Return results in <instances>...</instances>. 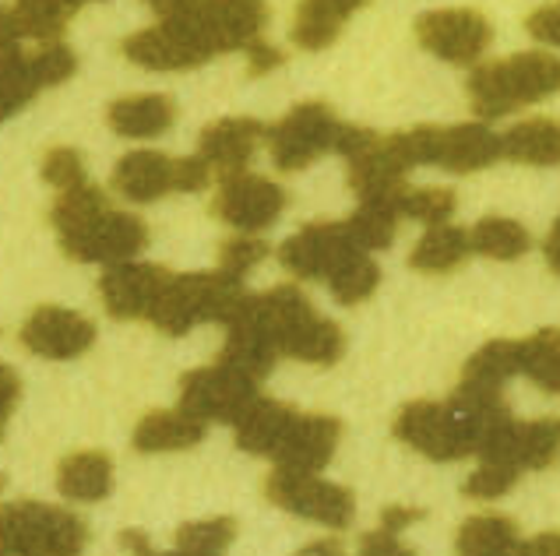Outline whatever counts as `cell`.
Here are the masks:
<instances>
[{"label": "cell", "instance_id": "23", "mask_svg": "<svg viewBox=\"0 0 560 556\" xmlns=\"http://www.w3.org/2000/svg\"><path fill=\"white\" fill-rule=\"evenodd\" d=\"M205 437V423L190 419L180 409H155L141 416L135 426V451L163 454V451H187Z\"/></svg>", "mask_w": 560, "mask_h": 556}, {"label": "cell", "instance_id": "32", "mask_svg": "<svg viewBox=\"0 0 560 556\" xmlns=\"http://www.w3.org/2000/svg\"><path fill=\"white\" fill-rule=\"evenodd\" d=\"M469 244L476 253H483V258H490V261H515V258H522V253H529L533 236L515 218L490 215V218H479L472 226Z\"/></svg>", "mask_w": 560, "mask_h": 556}, {"label": "cell", "instance_id": "38", "mask_svg": "<svg viewBox=\"0 0 560 556\" xmlns=\"http://www.w3.org/2000/svg\"><path fill=\"white\" fill-rule=\"evenodd\" d=\"M43 180L57 187V194L71 187H82L85 184V158L78 149H68V145H57L43 155Z\"/></svg>", "mask_w": 560, "mask_h": 556}, {"label": "cell", "instance_id": "5", "mask_svg": "<svg viewBox=\"0 0 560 556\" xmlns=\"http://www.w3.org/2000/svg\"><path fill=\"white\" fill-rule=\"evenodd\" d=\"M159 22L180 25L187 36H195L208 54H230V50H250L258 43L261 28L268 22V8L254 0H170V4H152Z\"/></svg>", "mask_w": 560, "mask_h": 556}, {"label": "cell", "instance_id": "51", "mask_svg": "<svg viewBox=\"0 0 560 556\" xmlns=\"http://www.w3.org/2000/svg\"><path fill=\"white\" fill-rule=\"evenodd\" d=\"M542 253H547V264L560 275V218L553 222V229L547 236V244H542Z\"/></svg>", "mask_w": 560, "mask_h": 556}, {"label": "cell", "instance_id": "45", "mask_svg": "<svg viewBox=\"0 0 560 556\" xmlns=\"http://www.w3.org/2000/svg\"><path fill=\"white\" fill-rule=\"evenodd\" d=\"M208 169L205 158L198 155H187V158H177V190L180 194H190V190H201L208 184Z\"/></svg>", "mask_w": 560, "mask_h": 556}, {"label": "cell", "instance_id": "2", "mask_svg": "<svg viewBox=\"0 0 560 556\" xmlns=\"http://www.w3.org/2000/svg\"><path fill=\"white\" fill-rule=\"evenodd\" d=\"M233 321L258 328L276 345L279 356L317 363V367H328V363L339 359L346 345L342 328L317 314L296 285H276V289H268L261 296L247 293V299L233 314Z\"/></svg>", "mask_w": 560, "mask_h": 556}, {"label": "cell", "instance_id": "4", "mask_svg": "<svg viewBox=\"0 0 560 556\" xmlns=\"http://www.w3.org/2000/svg\"><path fill=\"white\" fill-rule=\"evenodd\" d=\"M89 543L85 521L43 500L0 507V556H78Z\"/></svg>", "mask_w": 560, "mask_h": 556}, {"label": "cell", "instance_id": "14", "mask_svg": "<svg viewBox=\"0 0 560 556\" xmlns=\"http://www.w3.org/2000/svg\"><path fill=\"white\" fill-rule=\"evenodd\" d=\"M416 39L447 63H476L490 46L493 28L479 11H430L416 22Z\"/></svg>", "mask_w": 560, "mask_h": 556}, {"label": "cell", "instance_id": "34", "mask_svg": "<svg viewBox=\"0 0 560 556\" xmlns=\"http://www.w3.org/2000/svg\"><path fill=\"white\" fill-rule=\"evenodd\" d=\"M522 374L536 380L542 391L560 394V331L542 328L536 335L522 339Z\"/></svg>", "mask_w": 560, "mask_h": 556}, {"label": "cell", "instance_id": "20", "mask_svg": "<svg viewBox=\"0 0 560 556\" xmlns=\"http://www.w3.org/2000/svg\"><path fill=\"white\" fill-rule=\"evenodd\" d=\"M114 190L135 204L159 201L177 190V158L163 152H127L114 169Z\"/></svg>", "mask_w": 560, "mask_h": 556}, {"label": "cell", "instance_id": "3", "mask_svg": "<svg viewBox=\"0 0 560 556\" xmlns=\"http://www.w3.org/2000/svg\"><path fill=\"white\" fill-rule=\"evenodd\" d=\"M553 92H560V57L547 50L479 63L469 74V103L479 120H501Z\"/></svg>", "mask_w": 560, "mask_h": 556}, {"label": "cell", "instance_id": "24", "mask_svg": "<svg viewBox=\"0 0 560 556\" xmlns=\"http://www.w3.org/2000/svg\"><path fill=\"white\" fill-rule=\"evenodd\" d=\"M57 489L60 497L82 504L106 500L114 489V462L103 451H74L57 469Z\"/></svg>", "mask_w": 560, "mask_h": 556}, {"label": "cell", "instance_id": "12", "mask_svg": "<svg viewBox=\"0 0 560 556\" xmlns=\"http://www.w3.org/2000/svg\"><path fill=\"white\" fill-rule=\"evenodd\" d=\"M285 209V190L261 177V173H236V177H226L215 194L212 212L226 222V226L240 229V233H258L268 229Z\"/></svg>", "mask_w": 560, "mask_h": 556}, {"label": "cell", "instance_id": "9", "mask_svg": "<svg viewBox=\"0 0 560 556\" xmlns=\"http://www.w3.org/2000/svg\"><path fill=\"white\" fill-rule=\"evenodd\" d=\"M268 500L290 511L296 518L317 521L328 529H346L357 514V500L346 486L328 483L322 475H303V472H285L276 469L265 483Z\"/></svg>", "mask_w": 560, "mask_h": 556}, {"label": "cell", "instance_id": "25", "mask_svg": "<svg viewBox=\"0 0 560 556\" xmlns=\"http://www.w3.org/2000/svg\"><path fill=\"white\" fill-rule=\"evenodd\" d=\"M114 134L120 138H159L163 131H170V123L177 120V109H173L170 95H127V99H117L106 114Z\"/></svg>", "mask_w": 560, "mask_h": 556}, {"label": "cell", "instance_id": "48", "mask_svg": "<svg viewBox=\"0 0 560 556\" xmlns=\"http://www.w3.org/2000/svg\"><path fill=\"white\" fill-rule=\"evenodd\" d=\"M412 521H423V511H420V507H402V504H395V507H384V514H381V529L398 535L406 525H412Z\"/></svg>", "mask_w": 560, "mask_h": 556}, {"label": "cell", "instance_id": "35", "mask_svg": "<svg viewBox=\"0 0 560 556\" xmlns=\"http://www.w3.org/2000/svg\"><path fill=\"white\" fill-rule=\"evenodd\" d=\"M377 282H381V268L371 261V253H366V250H357L353 258H346L328 275V289H331L335 299H339V304L357 307L377 289Z\"/></svg>", "mask_w": 560, "mask_h": 556}, {"label": "cell", "instance_id": "39", "mask_svg": "<svg viewBox=\"0 0 560 556\" xmlns=\"http://www.w3.org/2000/svg\"><path fill=\"white\" fill-rule=\"evenodd\" d=\"M265 253H268V247L261 240H254V236H236V240H226L219 250V272L244 282L250 268L265 261Z\"/></svg>", "mask_w": 560, "mask_h": 556}, {"label": "cell", "instance_id": "43", "mask_svg": "<svg viewBox=\"0 0 560 556\" xmlns=\"http://www.w3.org/2000/svg\"><path fill=\"white\" fill-rule=\"evenodd\" d=\"M360 556H416V549L406 546L395 532H384V529L377 525L374 532H366V535H363Z\"/></svg>", "mask_w": 560, "mask_h": 556}, {"label": "cell", "instance_id": "13", "mask_svg": "<svg viewBox=\"0 0 560 556\" xmlns=\"http://www.w3.org/2000/svg\"><path fill=\"white\" fill-rule=\"evenodd\" d=\"M173 272H166L163 264H138V261H124V264H109L103 279H100V296L109 317L117 321H138V317H152V310L163 299L166 285Z\"/></svg>", "mask_w": 560, "mask_h": 556}, {"label": "cell", "instance_id": "6", "mask_svg": "<svg viewBox=\"0 0 560 556\" xmlns=\"http://www.w3.org/2000/svg\"><path fill=\"white\" fill-rule=\"evenodd\" d=\"M244 299H247L244 282L222 272L173 275L149 321L159 331H166V335H187L190 328L205 321L230 324Z\"/></svg>", "mask_w": 560, "mask_h": 556}, {"label": "cell", "instance_id": "15", "mask_svg": "<svg viewBox=\"0 0 560 556\" xmlns=\"http://www.w3.org/2000/svg\"><path fill=\"white\" fill-rule=\"evenodd\" d=\"M357 250L346 222H311L279 247V258L300 279H328Z\"/></svg>", "mask_w": 560, "mask_h": 556}, {"label": "cell", "instance_id": "19", "mask_svg": "<svg viewBox=\"0 0 560 556\" xmlns=\"http://www.w3.org/2000/svg\"><path fill=\"white\" fill-rule=\"evenodd\" d=\"M265 134V123L254 117H222L208 123L198 138V158H205L208 169H219L222 180L247 173V163L258 141Z\"/></svg>", "mask_w": 560, "mask_h": 556}, {"label": "cell", "instance_id": "18", "mask_svg": "<svg viewBox=\"0 0 560 556\" xmlns=\"http://www.w3.org/2000/svg\"><path fill=\"white\" fill-rule=\"evenodd\" d=\"M339 437L342 426L335 416H300L296 412L290 434L282 437L276 451V469L317 475L331 462L335 448H339Z\"/></svg>", "mask_w": 560, "mask_h": 556}, {"label": "cell", "instance_id": "37", "mask_svg": "<svg viewBox=\"0 0 560 556\" xmlns=\"http://www.w3.org/2000/svg\"><path fill=\"white\" fill-rule=\"evenodd\" d=\"M236 539L233 518H208V521H187L177 529V549H198V553H226Z\"/></svg>", "mask_w": 560, "mask_h": 556}, {"label": "cell", "instance_id": "42", "mask_svg": "<svg viewBox=\"0 0 560 556\" xmlns=\"http://www.w3.org/2000/svg\"><path fill=\"white\" fill-rule=\"evenodd\" d=\"M529 36L542 46H560V4H542L525 19Z\"/></svg>", "mask_w": 560, "mask_h": 556}, {"label": "cell", "instance_id": "11", "mask_svg": "<svg viewBox=\"0 0 560 556\" xmlns=\"http://www.w3.org/2000/svg\"><path fill=\"white\" fill-rule=\"evenodd\" d=\"M254 399H258V385L222 367V363L198 367L180 377V412H187L198 423L212 419L233 426Z\"/></svg>", "mask_w": 560, "mask_h": 556}, {"label": "cell", "instance_id": "10", "mask_svg": "<svg viewBox=\"0 0 560 556\" xmlns=\"http://www.w3.org/2000/svg\"><path fill=\"white\" fill-rule=\"evenodd\" d=\"M479 462L490 465H511V469H550L560 458V419L542 416L533 423H518L515 416L498 423L479 440Z\"/></svg>", "mask_w": 560, "mask_h": 556}, {"label": "cell", "instance_id": "46", "mask_svg": "<svg viewBox=\"0 0 560 556\" xmlns=\"http://www.w3.org/2000/svg\"><path fill=\"white\" fill-rule=\"evenodd\" d=\"M19 394H22L19 374H14L8 363H0V437H4V426H8L11 409L19 405Z\"/></svg>", "mask_w": 560, "mask_h": 556}, {"label": "cell", "instance_id": "44", "mask_svg": "<svg viewBox=\"0 0 560 556\" xmlns=\"http://www.w3.org/2000/svg\"><path fill=\"white\" fill-rule=\"evenodd\" d=\"M374 131H366V127H360V123H339V134H335V149L331 152H339V155H346V158H357V155H363L366 149L374 145Z\"/></svg>", "mask_w": 560, "mask_h": 556}, {"label": "cell", "instance_id": "41", "mask_svg": "<svg viewBox=\"0 0 560 556\" xmlns=\"http://www.w3.org/2000/svg\"><path fill=\"white\" fill-rule=\"evenodd\" d=\"M36 57V71L43 78V85L50 88V85H60V82H68V78L78 71V57L68 50L63 43H46L43 50L32 54Z\"/></svg>", "mask_w": 560, "mask_h": 556}, {"label": "cell", "instance_id": "26", "mask_svg": "<svg viewBox=\"0 0 560 556\" xmlns=\"http://www.w3.org/2000/svg\"><path fill=\"white\" fill-rule=\"evenodd\" d=\"M515 374H522V345L515 339H493L466 363L458 388L462 391L501 394V385Z\"/></svg>", "mask_w": 560, "mask_h": 556}, {"label": "cell", "instance_id": "21", "mask_svg": "<svg viewBox=\"0 0 560 556\" xmlns=\"http://www.w3.org/2000/svg\"><path fill=\"white\" fill-rule=\"evenodd\" d=\"M501 158V134H493L483 123H455L441 127L438 163L447 173H476Z\"/></svg>", "mask_w": 560, "mask_h": 556}, {"label": "cell", "instance_id": "28", "mask_svg": "<svg viewBox=\"0 0 560 556\" xmlns=\"http://www.w3.org/2000/svg\"><path fill=\"white\" fill-rule=\"evenodd\" d=\"M353 11H360V4H353V0H342V4H335V0H307V4L296 8L293 43L303 46V50H325V46L339 39V32Z\"/></svg>", "mask_w": 560, "mask_h": 556}, {"label": "cell", "instance_id": "52", "mask_svg": "<svg viewBox=\"0 0 560 556\" xmlns=\"http://www.w3.org/2000/svg\"><path fill=\"white\" fill-rule=\"evenodd\" d=\"M296 556H342V546L335 543V539H317V543L303 546Z\"/></svg>", "mask_w": 560, "mask_h": 556}, {"label": "cell", "instance_id": "17", "mask_svg": "<svg viewBox=\"0 0 560 556\" xmlns=\"http://www.w3.org/2000/svg\"><path fill=\"white\" fill-rule=\"evenodd\" d=\"M124 57L149 71H187V68H198L205 60H212V54H208L195 36H187V32L173 22H159L152 28H141L135 36H127Z\"/></svg>", "mask_w": 560, "mask_h": 556}, {"label": "cell", "instance_id": "47", "mask_svg": "<svg viewBox=\"0 0 560 556\" xmlns=\"http://www.w3.org/2000/svg\"><path fill=\"white\" fill-rule=\"evenodd\" d=\"M120 543L131 549L135 556H219V553H198V549H173V553H155L152 549V543L145 535H141L138 529H127L124 535H120Z\"/></svg>", "mask_w": 560, "mask_h": 556}, {"label": "cell", "instance_id": "50", "mask_svg": "<svg viewBox=\"0 0 560 556\" xmlns=\"http://www.w3.org/2000/svg\"><path fill=\"white\" fill-rule=\"evenodd\" d=\"M525 556H560V532H539L525 543Z\"/></svg>", "mask_w": 560, "mask_h": 556}, {"label": "cell", "instance_id": "27", "mask_svg": "<svg viewBox=\"0 0 560 556\" xmlns=\"http://www.w3.org/2000/svg\"><path fill=\"white\" fill-rule=\"evenodd\" d=\"M501 155L525 166H557L560 163V120L533 117L501 134Z\"/></svg>", "mask_w": 560, "mask_h": 556}, {"label": "cell", "instance_id": "53", "mask_svg": "<svg viewBox=\"0 0 560 556\" xmlns=\"http://www.w3.org/2000/svg\"><path fill=\"white\" fill-rule=\"evenodd\" d=\"M501 556H525V543H522V549H515V553H501Z\"/></svg>", "mask_w": 560, "mask_h": 556}, {"label": "cell", "instance_id": "8", "mask_svg": "<svg viewBox=\"0 0 560 556\" xmlns=\"http://www.w3.org/2000/svg\"><path fill=\"white\" fill-rule=\"evenodd\" d=\"M339 117L331 114L328 103H300L285 114L279 123L265 127L271 163L282 173H296L311 166L317 155L335 149V134H339Z\"/></svg>", "mask_w": 560, "mask_h": 556}, {"label": "cell", "instance_id": "22", "mask_svg": "<svg viewBox=\"0 0 560 556\" xmlns=\"http://www.w3.org/2000/svg\"><path fill=\"white\" fill-rule=\"evenodd\" d=\"M296 419V412L290 405H282L276 399H254L247 405V412L233 423L236 430V443L244 448L247 454H265V458H276L282 437L290 434V426Z\"/></svg>", "mask_w": 560, "mask_h": 556}, {"label": "cell", "instance_id": "30", "mask_svg": "<svg viewBox=\"0 0 560 556\" xmlns=\"http://www.w3.org/2000/svg\"><path fill=\"white\" fill-rule=\"evenodd\" d=\"M406 194V190H402ZM402 194L398 198H377V201H360V209L346 218V229L353 236V244L360 250H384L392 240H395V226L402 212H398V204H402Z\"/></svg>", "mask_w": 560, "mask_h": 556}, {"label": "cell", "instance_id": "16", "mask_svg": "<svg viewBox=\"0 0 560 556\" xmlns=\"http://www.w3.org/2000/svg\"><path fill=\"white\" fill-rule=\"evenodd\" d=\"M95 342V324L68 307H36L22 328V345L43 359H74Z\"/></svg>", "mask_w": 560, "mask_h": 556}, {"label": "cell", "instance_id": "1", "mask_svg": "<svg viewBox=\"0 0 560 556\" xmlns=\"http://www.w3.org/2000/svg\"><path fill=\"white\" fill-rule=\"evenodd\" d=\"M54 229L71 261L124 264L149 244V226L131 212H114L100 187L82 184L57 194Z\"/></svg>", "mask_w": 560, "mask_h": 556}, {"label": "cell", "instance_id": "29", "mask_svg": "<svg viewBox=\"0 0 560 556\" xmlns=\"http://www.w3.org/2000/svg\"><path fill=\"white\" fill-rule=\"evenodd\" d=\"M525 539L518 535V525L504 514H476L462 521L458 529V556H501L522 549Z\"/></svg>", "mask_w": 560, "mask_h": 556}, {"label": "cell", "instance_id": "36", "mask_svg": "<svg viewBox=\"0 0 560 556\" xmlns=\"http://www.w3.org/2000/svg\"><path fill=\"white\" fill-rule=\"evenodd\" d=\"M455 209H458V198H455V190H447V187H406L402 204H398V212L406 218L427 222L430 229L447 226V218L455 215Z\"/></svg>", "mask_w": 560, "mask_h": 556}, {"label": "cell", "instance_id": "7", "mask_svg": "<svg viewBox=\"0 0 560 556\" xmlns=\"http://www.w3.org/2000/svg\"><path fill=\"white\" fill-rule=\"evenodd\" d=\"M395 437L430 462H458L476 454V430L452 402H409L395 416Z\"/></svg>", "mask_w": 560, "mask_h": 556}, {"label": "cell", "instance_id": "40", "mask_svg": "<svg viewBox=\"0 0 560 556\" xmlns=\"http://www.w3.org/2000/svg\"><path fill=\"white\" fill-rule=\"evenodd\" d=\"M518 469H511V465H490V462H479V469L466 480V497L472 500H498L504 497L511 486L518 483Z\"/></svg>", "mask_w": 560, "mask_h": 556}, {"label": "cell", "instance_id": "49", "mask_svg": "<svg viewBox=\"0 0 560 556\" xmlns=\"http://www.w3.org/2000/svg\"><path fill=\"white\" fill-rule=\"evenodd\" d=\"M247 57H250V74H254V78H261V74H268V71H276L279 63H282V54L276 50V46H268V43H261V39L250 46Z\"/></svg>", "mask_w": 560, "mask_h": 556}, {"label": "cell", "instance_id": "31", "mask_svg": "<svg viewBox=\"0 0 560 556\" xmlns=\"http://www.w3.org/2000/svg\"><path fill=\"white\" fill-rule=\"evenodd\" d=\"M472 253L469 233L458 226H434L423 233V240L412 247L409 264L416 272H452Z\"/></svg>", "mask_w": 560, "mask_h": 556}, {"label": "cell", "instance_id": "33", "mask_svg": "<svg viewBox=\"0 0 560 556\" xmlns=\"http://www.w3.org/2000/svg\"><path fill=\"white\" fill-rule=\"evenodd\" d=\"M78 8L82 4H71V0H28V4H11V22L19 28V39L54 43Z\"/></svg>", "mask_w": 560, "mask_h": 556}, {"label": "cell", "instance_id": "54", "mask_svg": "<svg viewBox=\"0 0 560 556\" xmlns=\"http://www.w3.org/2000/svg\"><path fill=\"white\" fill-rule=\"evenodd\" d=\"M0 486H4V480H0Z\"/></svg>", "mask_w": 560, "mask_h": 556}]
</instances>
